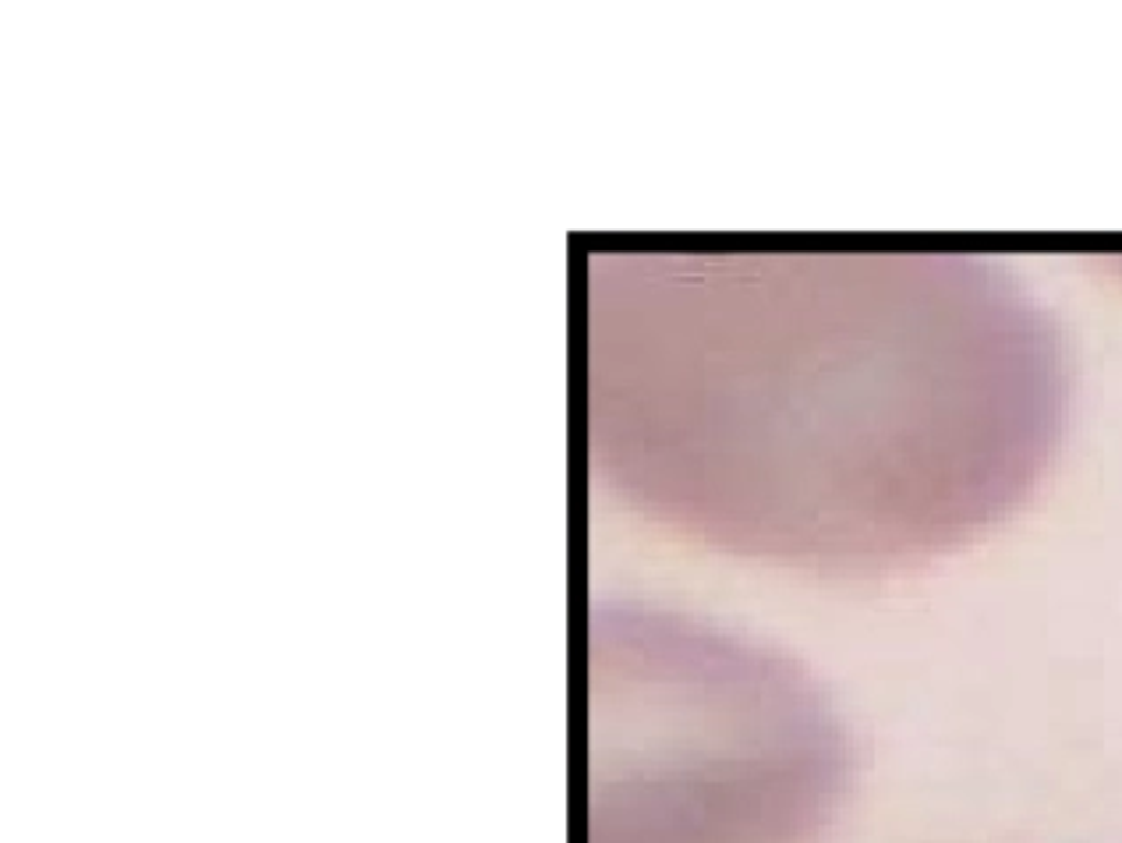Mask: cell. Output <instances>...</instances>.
<instances>
[{"instance_id": "1", "label": "cell", "mask_w": 1122, "mask_h": 843, "mask_svg": "<svg viewBox=\"0 0 1122 843\" xmlns=\"http://www.w3.org/2000/svg\"><path fill=\"white\" fill-rule=\"evenodd\" d=\"M634 274L595 301V444L716 546L811 570L925 561L1009 511L1056 440V341L981 263L680 256Z\"/></svg>"}, {"instance_id": "2", "label": "cell", "mask_w": 1122, "mask_h": 843, "mask_svg": "<svg viewBox=\"0 0 1122 843\" xmlns=\"http://www.w3.org/2000/svg\"><path fill=\"white\" fill-rule=\"evenodd\" d=\"M849 787L840 716L787 655L652 606L585 645V843H822Z\"/></svg>"}]
</instances>
